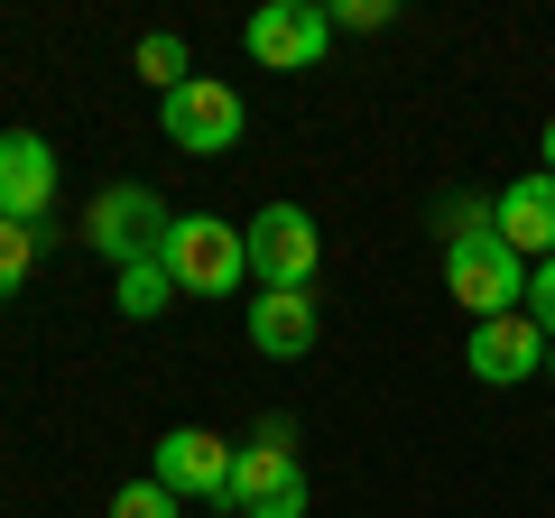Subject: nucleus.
I'll return each mask as SVG.
<instances>
[{
  "label": "nucleus",
  "mask_w": 555,
  "mask_h": 518,
  "mask_svg": "<svg viewBox=\"0 0 555 518\" xmlns=\"http://www.w3.org/2000/svg\"><path fill=\"white\" fill-rule=\"evenodd\" d=\"M232 454H241V444H222L214 426H167L149 481H167L177 500H222V491H232Z\"/></svg>",
  "instance_id": "nucleus-8"
},
{
  "label": "nucleus",
  "mask_w": 555,
  "mask_h": 518,
  "mask_svg": "<svg viewBox=\"0 0 555 518\" xmlns=\"http://www.w3.org/2000/svg\"><path fill=\"white\" fill-rule=\"evenodd\" d=\"M444 287H454V306L473 324L518 315V297H528V259H518L500 232H463V241H444Z\"/></svg>",
  "instance_id": "nucleus-1"
},
{
  "label": "nucleus",
  "mask_w": 555,
  "mask_h": 518,
  "mask_svg": "<svg viewBox=\"0 0 555 518\" xmlns=\"http://www.w3.org/2000/svg\"><path fill=\"white\" fill-rule=\"evenodd\" d=\"M177 509H185V500L167 491V481H130V491L112 500V518H177Z\"/></svg>",
  "instance_id": "nucleus-16"
},
{
  "label": "nucleus",
  "mask_w": 555,
  "mask_h": 518,
  "mask_svg": "<svg viewBox=\"0 0 555 518\" xmlns=\"http://www.w3.org/2000/svg\"><path fill=\"white\" fill-rule=\"evenodd\" d=\"M139 75L158 83V102H167L185 83V38H167V28H158V38H139Z\"/></svg>",
  "instance_id": "nucleus-15"
},
{
  "label": "nucleus",
  "mask_w": 555,
  "mask_h": 518,
  "mask_svg": "<svg viewBox=\"0 0 555 518\" xmlns=\"http://www.w3.org/2000/svg\"><path fill=\"white\" fill-rule=\"evenodd\" d=\"M28 269H38V232L28 222H0V297H20Z\"/></svg>",
  "instance_id": "nucleus-14"
},
{
  "label": "nucleus",
  "mask_w": 555,
  "mask_h": 518,
  "mask_svg": "<svg viewBox=\"0 0 555 518\" xmlns=\"http://www.w3.org/2000/svg\"><path fill=\"white\" fill-rule=\"evenodd\" d=\"M250 342L269 361H306L315 352V287H259L250 297Z\"/></svg>",
  "instance_id": "nucleus-12"
},
{
  "label": "nucleus",
  "mask_w": 555,
  "mask_h": 518,
  "mask_svg": "<svg viewBox=\"0 0 555 518\" xmlns=\"http://www.w3.org/2000/svg\"><path fill=\"white\" fill-rule=\"evenodd\" d=\"M167 297H177V279H167V259H139V269H120V315H130V324L167 315Z\"/></svg>",
  "instance_id": "nucleus-13"
},
{
  "label": "nucleus",
  "mask_w": 555,
  "mask_h": 518,
  "mask_svg": "<svg viewBox=\"0 0 555 518\" xmlns=\"http://www.w3.org/2000/svg\"><path fill=\"white\" fill-rule=\"evenodd\" d=\"M398 20V0H343L334 10V28H389Z\"/></svg>",
  "instance_id": "nucleus-18"
},
{
  "label": "nucleus",
  "mask_w": 555,
  "mask_h": 518,
  "mask_svg": "<svg viewBox=\"0 0 555 518\" xmlns=\"http://www.w3.org/2000/svg\"><path fill=\"white\" fill-rule=\"evenodd\" d=\"M241 38H250V56L269 75H315L324 47H334V10H315V0H259Z\"/></svg>",
  "instance_id": "nucleus-5"
},
{
  "label": "nucleus",
  "mask_w": 555,
  "mask_h": 518,
  "mask_svg": "<svg viewBox=\"0 0 555 518\" xmlns=\"http://www.w3.org/2000/svg\"><path fill=\"white\" fill-rule=\"evenodd\" d=\"M167 148H185V158H222V148H241V93L214 75H185L177 93H167Z\"/></svg>",
  "instance_id": "nucleus-7"
},
{
  "label": "nucleus",
  "mask_w": 555,
  "mask_h": 518,
  "mask_svg": "<svg viewBox=\"0 0 555 518\" xmlns=\"http://www.w3.org/2000/svg\"><path fill=\"white\" fill-rule=\"evenodd\" d=\"M537 148H546V177H555V120H546V140H537Z\"/></svg>",
  "instance_id": "nucleus-19"
},
{
  "label": "nucleus",
  "mask_w": 555,
  "mask_h": 518,
  "mask_svg": "<svg viewBox=\"0 0 555 518\" xmlns=\"http://www.w3.org/2000/svg\"><path fill=\"white\" fill-rule=\"evenodd\" d=\"M306 500H315V481L287 444H241L232 454V491H222L232 518H306Z\"/></svg>",
  "instance_id": "nucleus-6"
},
{
  "label": "nucleus",
  "mask_w": 555,
  "mask_h": 518,
  "mask_svg": "<svg viewBox=\"0 0 555 518\" xmlns=\"http://www.w3.org/2000/svg\"><path fill=\"white\" fill-rule=\"evenodd\" d=\"M546 379H555V342H546Z\"/></svg>",
  "instance_id": "nucleus-20"
},
{
  "label": "nucleus",
  "mask_w": 555,
  "mask_h": 518,
  "mask_svg": "<svg viewBox=\"0 0 555 518\" xmlns=\"http://www.w3.org/2000/svg\"><path fill=\"white\" fill-rule=\"evenodd\" d=\"M56 204V148L38 130H0V222H47Z\"/></svg>",
  "instance_id": "nucleus-10"
},
{
  "label": "nucleus",
  "mask_w": 555,
  "mask_h": 518,
  "mask_svg": "<svg viewBox=\"0 0 555 518\" xmlns=\"http://www.w3.org/2000/svg\"><path fill=\"white\" fill-rule=\"evenodd\" d=\"M167 232H177V213H167L149 185H102L93 213H83V241H93L112 269H139V259H167Z\"/></svg>",
  "instance_id": "nucleus-3"
},
{
  "label": "nucleus",
  "mask_w": 555,
  "mask_h": 518,
  "mask_svg": "<svg viewBox=\"0 0 555 518\" xmlns=\"http://www.w3.org/2000/svg\"><path fill=\"white\" fill-rule=\"evenodd\" d=\"M463 371L491 379V389H518V379H537V371H546V334H537V315L518 306V315L473 324V342H463Z\"/></svg>",
  "instance_id": "nucleus-9"
},
{
  "label": "nucleus",
  "mask_w": 555,
  "mask_h": 518,
  "mask_svg": "<svg viewBox=\"0 0 555 518\" xmlns=\"http://www.w3.org/2000/svg\"><path fill=\"white\" fill-rule=\"evenodd\" d=\"M491 232L509 241L518 259H555V177H546V167H528L518 185H500V204H491Z\"/></svg>",
  "instance_id": "nucleus-11"
},
{
  "label": "nucleus",
  "mask_w": 555,
  "mask_h": 518,
  "mask_svg": "<svg viewBox=\"0 0 555 518\" xmlns=\"http://www.w3.org/2000/svg\"><path fill=\"white\" fill-rule=\"evenodd\" d=\"M241 250H250V279L259 287H315L324 269V232L306 204H269V213L241 222Z\"/></svg>",
  "instance_id": "nucleus-4"
},
{
  "label": "nucleus",
  "mask_w": 555,
  "mask_h": 518,
  "mask_svg": "<svg viewBox=\"0 0 555 518\" xmlns=\"http://www.w3.org/2000/svg\"><path fill=\"white\" fill-rule=\"evenodd\" d=\"M241 269H250L241 222H222V213H177V232H167V279H177V297H232Z\"/></svg>",
  "instance_id": "nucleus-2"
},
{
  "label": "nucleus",
  "mask_w": 555,
  "mask_h": 518,
  "mask_svg": "<svg viewBox=\"0 0 555 518\" xmlns=\"http://www.w3.org/2000/svg\"><path fill=\"white\" fill-rule=\"evenodd\" d=\"M528 315H537V334L555 342V259H537V269H528Z\"/></svg>",
  "instance_id": "nucleus-17"
}]
</instances>
